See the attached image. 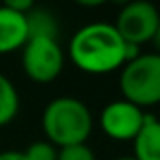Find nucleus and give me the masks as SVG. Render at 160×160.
Returning a JSON list of instances; mask_svg holds the SVG:
<instances>
[{"instance_id":"nucleus-1","label":"nucleus","mask_w":160,"mask_h":160,"mask_svg":"<svg viewBox=\"0 0 160 160\" xmlns=\"http://www.w3.org/2000/svg\"><path fill=\"white\" fill-rule=\"evenodd\" d=\"M70 60L87 73H108L126 64V42L111 23H89L70 40Z\"/></svg>"},{"instance_id":"nucleus-2","label":"nucleus","mask_w":160,"mask_h":160,"mask_svg":"<svg viewBox=\"0 0 160 160\" xmlns=\"http://www.w3.org/2000/svg\"><path fill=\"white\" fill-rule=\"evenodd\" d=\"M92 113L85 102L73 96L51 100L42 113V128L49 143L57 149L87 143L92 132Z\"/></svg>"},{"instance_id":"nucleus-3","label":"nucleus","mask_w":160,"mask_h":160,"mask_svg":"<svg viewBox=\"0 0 160 160\" xmlns=\"http://www.w3.org/2000/svg\"><path fill=\"white\" fill-rule=\"evenodd\" d=\"M119 87L122 98L138 108L160 104V53H141L122 66Z\"/></svg>"},{"instance_id":"nucleus-4","label":"nucleus","mask_w":160,"mask_h":160,"mask_svg":"<svg viewBox=\"0 0 160 160\" xmlns=\"http://www.w3.org/2000/svg\"><path fill=\"white\" fill-rule=\"evenodd\" d=\"M23 70L36 83H51L64 68V51L57 38L32 36L23 45Z\"/></svg>"},{"instance_id":"nucleus-5","label":"nucleus","mask_w":160,"mask_h":160,"mask_svg":"<svg viewBox=\"0 0 160 160\" xmlns=\"http://www.w3.org/2000/svg\"><path fill=\"white\" fill-rule=\"evenodd\" d=\"M160 25V13L151 2H128L115 19V28L126 43L141 45L151 42Z\"/></svg>"},{"instance_id":"nucleus-6","label":"nucleus","mask_w":160,"mask_h":160,"mask_svg":"<svg viewBox=\"0 0 160 160\" xmlns=\"http://www.w3.org/2000/svg\"><path fill=\"white\" fill-rule=\"evenodd\" d=\"M147 113L128 100L109 102L100 113V126L115 141H134L143 128Z\"/></svg>"},{"instance_id":"nucleus-7","label":"nucleus","mask_w":160,"mask_h":160,"mask_svg":"<svg viewBox=\"0 0 160 160\" xmlns=\"http://www.w3.org/2000/svg\"><path fill=\"white\" fill-rule=\"evenodd\" d=\"M28 40L27 15L10 10L6 4L0 6V55H8L23 49Z\"/></svg>"},{"instance_id":"nucleus-8","label":"nucleus","mask_w":160,"mask_h":160,"mask_svg":"<svg viewBox=\"0 0 160 160\" xmlns=\"http://www.w3.org/2000/svg\"><path fill=\"white\" fill-rule=\"evenodd\" d=\"M136 160H160V121L147 115L143 128L134 139Z\"/></svg>"},{"instance_id":"nucleus-9","label":"nucleus","mask_w":160,"mask_h":160,"mask_svg":"<svg viewBox=\"0 0 160 160\" xmlns=\"http://www.w3.org/2000/svg\"><path fill=\"white\" fill-rule=\"evenodd\" d=\"M19 92L10 79L0 73V126L10 124L19 113Z\"/></svg>"},{"instance_id":"nucleus-10","label":"nucleus","mask_w":160,"mask_h":160,"mask_svg":"<svg viewBox=\"0 0 160 160\" xmlns=\"http://www.w3.org/2000/svg\"><path fill=\"white\" fill-rule=\"evenodd\" d=\"M27 23H28V38H32V36L57 38V21L49 12L34 6L27 13Z\"/></svg>"},{"instance_id":"nucleus-11","label":"nucleus","mask_w":160,"mask_h":160,"mask_svg":"<svg viewBox=\"0 0 160 160\" xmlns=\"http://www.w3.org/2000/svg\"><path fill=\"white\" fill-rule=\"evenodd\" d=\"M23 154H25L27 160H57L58 149L45 139V141H34V143H30L23 151Z\"/></svg>"},{"instance_id":"nucleus-12","label":"nucleus","mask_w":160,"mask_h":160,"mask_svg":"<svg viewBox=\"0 0 160 160\" xmlns=\"http://www.w3.org/2000/svg\"><path fill=\"white\" fill-rule=\"evenodd\" d=\"M57 160H96V156L87 143H81V145H72V147L58 149Z\"/></svg>"},{"instance_id":"nucleus-13","label":"nucleus","mask_w":160,"mask_h":160,"mask_svg":"<svg viewBox=\"0 0 160 160\" xmlns=\"http://www.w3.org/2000/svg\"><path fill=\"white\" fill-rule=\"evenodd\" d=\"M10 10H13V12H17V13H23V15H27L36 4L32 2V0H6L4 2Z\"/></svg>"},{"instance_id":"nucleus-14","label":"nucleus","mask_w":160,"mask_h":160,"mask_svg":"<svg viewBox=\"0 0 160 160\" xmlns=\"http://www.w3.org/2000/svg\"><path fill=\"white\" fill-rule=\"evenodd\" d=\"M0 160H27V158H25L23 151L10 149V151H2V152H0Z\"/></svg>"},{"instance_id":"nucleus-15","label":"nucleus","mask_w":160,"mask_h":160,"mask_svg":"<svg viewBox=\"0 0 160 160\" xmlns=\"http://www.w3.org/2000/svg\"><path fill=\"white\" fill-rule=\"evenodd\" d=\"M152 42H154L156 49L160 51V25H158V28H156V32H154V36H152Z\"/></svg>"},{"instance_id":"nucleus-16","label":"nucleus","mask_w":160,"mask_h":160,"mask_svg":"<svg viewBox=\"0 0 160 160\" xmlns=\"http://www.w3.org/2000/svg\"><path fill=\"white\" fill-rule=\"evenodd\" d=\"M117 160H136L134 156H121V158H117Z\"/></svg>"}]
</instances>
